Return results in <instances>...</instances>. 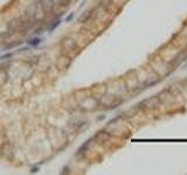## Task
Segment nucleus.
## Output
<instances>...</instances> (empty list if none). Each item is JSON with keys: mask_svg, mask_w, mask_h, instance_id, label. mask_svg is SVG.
<instances>
[{"mask_svg": "<svg viewBox=\"0 0 187 175\" xmlns=\"http://www.w3.org/2000/svg\"><path fill=\"white\" fill-rule=\"evenodd\" d=\"M111 1L112 0H101V2H99V5L103 7V8H105L107 9L108 7H109V5L111 4Z\"/></svg>", "mask_w": 187, "mask_h": 175, "instance_id": "16", "label": "nucleus"}, {"mask_svg": "<svg viewBox=\"0 0 187 175\" xmlns=\"http://www.w3.org/2000/svg\"><path fill=\"white\" fill-rule=\"evenodd\" d=\"M40 7L45 13H49L52 12L55 7V1L54 0H39Z\"/></svg>", "mask_w": 187, "mask_h": 175, "instance_id": "6", "label": "nucleus"}, {"mask_svg": "<svg viewBox=\"0 0 187 175\" xmlns=\"http://www.w3.org/2000/svg\"><path fill=\"white\" fill-rule=\"evenodd\" d=\"M41 42H42V39L41 37H32V39L28 40V44L31 47H36V46H39Z\"/></svg>", "mask_w": 187, "mask_h": 175, "instance_id": "13", "label": "nucleus"}, {"mask_svg": "<svg viewBox=\"0 0 187 175\" xmlns=\"http://www.w3.org/2000/svg\"><path fill=\"white\" fill-rule=\"evenodd\" d=\"M8 81H9L8 68L1 67V68H0V87H4L5 84H7Z\"/></svg>", "mask_w": 187, "mask_h": 175, "instance_id": "8", "label": "nucleus"}, {"mask_svg": "<svg viewBox=\"0 0 187 175\" xmlns=\"http://www.w3.org/2000/svg\"><path fill=\"white\" fill-rule=\"evenodd\" d=\"M92 15H94V9L84 11V12L81 14V17L79 18V22H80V24H85V22L90 21V19L92 18Z\"/></svg>", "mask_w": 187, "mask_h": 175, "instance_id": "9", "label": "nucleus"}, {"mask_svg": "<svg viewBox=\"0 0 187 175\" xmlns=\"http://www.w3.org/2000/svg\"><path fill=\"white\" fill-rule=\"evenodd\" d=\"M60 24H61V18L56 17L53 21H50V22H49V26H48V32H53L54 29L59 26Z\"/></svg>", "mask_w": 187, "mask_h": 175, "instance_id": "12", "label": "nucleus"}, {"mask_svg": "<svg viewBox=\"0 0 187 175\" xmlns=\"http://www.w3.org/2000/svg\"><path fill=\"white\" fill-rule=\"evenodd\" d=\"M1 157L12 161L14 159V148L11 144H2L1 145Z\"/></svg>", "mask_w": 187, "mask_h": 175, "instance_id": "5", "label": "nucleus"}, {"mask_svg": "<svg viewBox=\"0 0 187 175\" xmlns=\"http://www.w3.org/2000/svg\"><path fill=\"white\" fill-rule=\"evenodd\" d=\"M159 105H160V100H159V97L153 96V97H150V98H147V99H145V100H143L142 103L139 104V106H140V107H143V109H147V110H153V109L158 107Z\"/></svg>", "mask_w": 187, "mask_h": 175, "instance_id": "3", "label": "nucleus"}, {"mask_svg": "<svg viewBox=\"0 0 187 175\" xmlns=\"http://www.w3.org/2000/svg\"><path fill=\"white\" fill-rule=\"evenodd\" d=\"M60 46H61V49L64 54L75 52L77 50V42L74 37H70V36H67V37L62 39V41L60 42Z\"/></svg>", "mask_w": 187, "mask_h": 175, "instance_id": "1", "label": "nucleus"}, {"mask_svg": "<svg viewBox=\"0 0 187 175\" xmlns=\"http://www.w3.org/2000/svg\"><path fill=\"white\" fill-rule=\"evenodd\" d=\"M70 2H71V0H59L57 5H59V7L64 8V7H68V6L70 5Z\"/></svg>", "mask_w": 187, "mask_h": 175, "instance_id": "15", "label": "nucleus"}, {"mask_svg": "<svg viewBox=\"0 0 187 175\" xmlns=\"http://www.w3.org/2000/svg\"><path fill=\"white\" fill-rule=\"evenodd\" d=\"M24 21H25V19H22V18H14V19H12L7 24V30L13 32V33H18L19 29L21 28L22 24H24Z\"/></svg>", "mask_w": 187, "mask_h": 175, "instance_id": "4", "label": "nucleus"}, {"mask_svg": "<svg viewBox=\"0 0 187 175\" xmlns=\"http://www.w3.org/2000/svg\"><path fill=\"white\" fill-rule=\"evenodd\" d=\"M22 40H18V41H14V42H11V43L6 44L5 46V49L7 50V49H12V48H14V47H17V46H20V44H22Z\"/></svg>", "mask_w": 187, "mask_h": 175, "instance_id": "14", "label": "nucleus"}, {"mask_svg": "<svg viewBox=\"0 0 187 175\" xmlns=\"http://www.w3.org/2000/svg\"><path fill=\"white\" fill-rule=\"evenodd\" d=\"M91 141H92V139H89L88 141H85L82 146H81L80 148H79V151H77V153H76V155H82V154H84L85 152H87V149L89 148L90 144H91Z\"/></svg>", "mask_w": 187, "mask_h": 175, "instance_id": "11", "label": "nucleus"}, {"mask_svg": "<svg viewBox=\"0 0 187 175\" xmlns=\"http://www.w3.org/2000/svg\"><path fill=\"white\" fill-rule=\"evenodd\" d=\"M40 55H34V56H32V57H29V59H27L25 63H27L29 67H36L37 64H39V62H40Z\"/></svg>", "mask_w": 187, "mask_h": 175, "instance_id": "10", "label": "nucleus"}, {"mask_svg": "<svg viewBox=\"0 0 187 175\" xmlns=\"http://www.w3.org/2000/svg\"><path fill=\"white\" fill-rule=\"evenodd\" d=\"M98 104H99V100L92 98V97H88L80 104V109L83 112H89V111H94L97 107Z\"/></svg>", "mask_w": 187, "mask_h": 175, "instance_id": "2", "label": "nucleus"}, {"mask_svg": "<svg viewBox=\"0 0 187 175\" xmlns=\"http://www.w3.org/2000/svg\"><path fill=\"white\" fill-rule=\"evenodd\" d=\"M73 18H74V13H71L70 15H69V17L67 18V19H66V21H70L71 19H73Z\"/></svg>", "mask_w": 187, "mask_h": 175, "instance_id": "17", "label": "nucleus"}, {"mask_svg": "<svg viewBox=\"0 0 187 175\" xmlns=\"http://www.w3.org/2000/svg\"><path fill=\"white\" fill-rule=\"evenodd\" d=\"M109 138H110L109 132L99 131V132H97V133L95 134V137H94L92 139L95 140L97 144H104V142H107L108 140H109Z\"/></svg>", "mask_w": 187, "mask_h": 175, "instance_id": "7", "label": "nucleus"}]
</instances>
